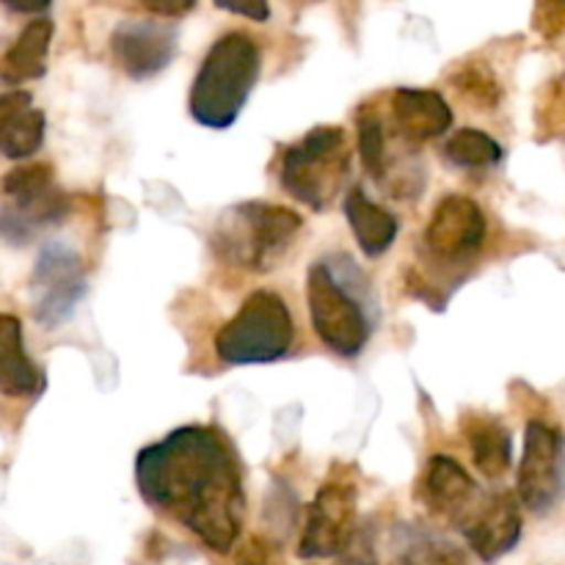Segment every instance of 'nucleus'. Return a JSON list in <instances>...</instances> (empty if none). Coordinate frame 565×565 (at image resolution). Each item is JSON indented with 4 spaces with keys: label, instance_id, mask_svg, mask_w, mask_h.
<instances>
[{
    "label": "nucleus",
    "instance_id": "nucleus-1",
    "mask_svg": "<svg viewBox=\"0 0 565 565\" xmlns=\"http://www.w3.org/2000/svg\"><path fill=\"white\" fill-rule=\"evenodd\" d=\"M143 502L191 530L213 552H230L243 530L246 494L235 447L210 425L171 430L136 458Z\"/></svg>",
    "mask_w": 565,
    "mask_h": 565
},
{
    "label": "nucleus",
    "instance_id": "nucleus-2",
    "mask_svg": "<svg viewBox=\"0 0 565 565\" xmlns=\"http://www.w3.org/2000/svg\"><path fill=\"white\" fill-rule=\"evenodd\" d=\"M309 318L318 340L342 359L362 356L375 331L370 281L351 257H320L307 274Z\"/></svg>",
    "mask_w": 565,
    "mask_h": 565
},
{
    "label": "nucleus",
    "instance_id": "nucleus-3",
    "mask_svg": "<svg viewBox=\"0 0 565 565\" xmlns=\"http://www.w3.org/2000/svg\"><path fill=\"white\" fill-rule=\"evenodd\" d=\"M263 72L252 33L230 31L210 44L188 94V114L207 130H230L241 119Z\"/></svg>",
    "mask_w": 565,
    "mask_h": 565
},
{
    "label": "nucleus",
    "instance_id": "nucleus-4",
    "mask_svg": "<svg viewBox=\"0 0 565 565\" xmlns=\"http://www.w3.org/2000/svg\"><path fill=\"white\" fill-rule=\"evenodd\" d=\"M303 218L290 207L268 202H243L221 215L213 246L221 259L246 270H268L290 248Z\"/></svg>",
    "mask_w": 565,
    "mask_h": 565
},
{
    "label": "nucleus",
    "instance_id": "nucleus-5",
    "mask_svg": "<svg viewBox=\"0 0 565 565\" xmlns=\"http://www.w3.org/2000/svg\"><path fill=\"white\" fill-rule=\"evenodd\" d=\"M351 174V147L340 125H318L281 154L279 182L292 199L312 210L334 202Z\"/></svg>",
    "mask_w": 565,
    "mask_h": 565
},
{
    "label": "nucleus",
    "instance_id": "nucleus-6",
    "mask_svg": "<svg viewBox=\"0 0 565 565\" xmlns=\"http://www.w3.org/2000/svg\"><path fill=\"white\" fill-rule=\"evenodd\" d=\"M292 342L296 323L285 298L274 290H257L215 334V353L230 367L270 364L285 359L292 351Z\"/></svg>",
    "mask_w": 565,
    "mask_h": 565
},
{
    "label": "nucleus",
    "instance_id": "nucleus-7",
    "mask_svg": "<svg viewBox=\"0 0 565 565\" xmlns=\"http://www.w3.org/2000/svg\"><path fill=\"white\" fill-rule=\"evenodd\" d=\"M86 290V268L81 254L58 241L42 246L31 270V301L36 323L44 329L64 326L75 315Z\"/></svg>",
    "mask_w": 565,
    "mask_h": 565
},
{
    "label": "nucleus",
    "instance_id": "nucleus-8",
    "mask_svg": "<svg viewBox=\"0 0 565 565\" xmlns=\"http://www.w3.org/2000/svg\"><path fill=\"white\" fill-rule=\"evenodd\" d=\"M516 497L535 516H546L565 500V436L541 419H530L524 430Z\"/></svg>",
    "mask_w": 565,
    "mask_h": 565
},
{
    "label": "nucleus",
    "instance_id": "nucleus-9",
    "mask_svg": "<svg viewBox=\"0 0 565 565\" xmlns=\"http://www.w3.org/2000/svg\"><path fill=\"white\" fill-rule=\"evenodd\" d=\"M356 533V486L348 478H334L315 494L307 508L298 555L303 561L337 557Z\"/></svg>",
    "mask_w": 565,
    "mask_h": 565
},
{
    "label": "nucleus",
    "instance_id": "nucleus-10",
    "mask_svg": "<svg viewBox=\"0 0 565 565\" xmlns=\"http://www.w3.org/2000/svg\"><path fill=\"white\" fill-rule=\"evenodd\" d=\"M489 224L478 202L461 193H447L425 226V246L441 263H467L483 248Z\"/></svg>",
    "mask_w": 565,
    "mask_h": 565
},
{
    "label": "nucleus",
    "instance_id": "nucleus-11",
    "mask_svg": "<svg viewBox=\"0 0 565 565\" xmlns=\"http://www.w3.org/2000/svg\"><path fill=\"white\" fill-rule=\"evenodd\" d=\"M180 33L171 22L125 20L110 33V53L116 66L130 81H149L174 64Z\"/></svg>",
    "mask_w": 565,
    "mask_h": 565
},
{
    "label": "nucleus",
    "instance_id": "nucleus-12",
    "mask_svg": "<svg viewBox=\"0 0 565 565\" xmlns=\"http://www.w3.org/2000/svg\"><path fill=\"white\" fill-rule=\"evenodd\" d=\"M419 494H423V502L430 508V513H436L441 519H450L461 530L475 516L480 502H483L472 475L456 458L441 456V452L439 456H430Z\"/></svg>",
    "mask_w": 565,
    "mask_h": 565
},
{
    "label": "nucleus",
    "instance_id": "nucleus-13",
    "mask_svg": "<svg viewBox=\"0 0 565 565\" xmlns=\"http://www.w3.org/2000/svg\"><path fill=\"white\" fill-rule=\"evenodd\" d=\"M469 546L483 563H497L522 541V511L513 494H494L480 502L475 516L463 524Z\"/></svg>",
    "mask_w": 565,
    "mask_h": 565
},
{
    "label": "nucleus",
    "instance_id": "nucleus-14",
    "mask_svg": "<svg viewBox=\"0 0 565 565\" xmlns=\"http://www.w3.org/2000/svg\"><path fill=\"white\" fill-rule=\"evenodd\" d=\"M392 125L408 143L436 141L452 127V110L439 92L397 88L392 94Z\"/></svg>",
    "mask_w": 565,
    "mask_h": 565
},
{
    "label": "nucleus",
    "instance_id": "nucleus-15",
    "mask_svg": "<svg viewBox=\"0 0 565 565\" xmlns=\"http://www.w3.org/2000/svg\"><path fill=\"white\" fill-rule=\"evenodd\" d=\"M47 119L39 108H33L31 92L0 94V154L9 160H25L36 154L44 143Z\"/></svg>",
    "mask_w": 565,
    "mask_h": 565
},
{
    "label": "nucleus",
    "instance_id": "nucleus-16",
    "mask_svg": "<svg viewBox=\"0 0 565 565\" xmlns=\"http://www.w3.org/2000/svg\"><path fill=\"white\" fill-rule=\"evenodd\" d=\"M70 213L72 199L58 185L47 188L28 202H6L0 207V237L11 246H28L39 230L61 224Z\"/></svg>",
    "mask_w": 565,
    "mask_h": 565
},
{
    "label": "nucleus",
    "instance_id": "nucleus-17",
    "mask_svg": "<svg viewBox=\"0 0 565 565\" xmlns=\"http://www.w3.org/2000/svg\"><path fill=\"white\" fill-rule=\"evenodd\" d=\"M44 390L39 364L28 356L22 323L14 315H0V395L36 397Z\"/></svg>",
    "mask_w": 565,
    "mask_h": 565
},
{
    "label": "nucleus",
    "instance_id": "nucleus-18",
    "mask_svg": "<svg viewBox=\"0 0 565 565\" xmlns=\"http://www.w3.org/2000/svg\"><path fill=\"white\" fill-rule=\"evenodd\" d=\"M342 210H345V221L348 226H351L353 237H356L364 257L379 259L395 246L401 224H397V218L390 210L375 204L362 188H351V191L345 193Z\"/></svg>",
    "mask_w": 565,
    "mask_h": 565
},
{
    "label": "nucleus",
    "instance_id": "nucleus-19",
    "mask_svg": "<svg viewBox=\"0 0 565 565\" xmlns=\"http://www.w3.org/2000/svg\"><path fill=\"white\" fill-rule=\"evenodd\" d=\"M50 42H53V22L47 17H36L33 22H28L17 42L0 58V77L14 86L42 77L47 70Z\"/></svg>",
    "mask_w": 565,
    "mask_h": 565
},
{
    "label": "nucleus",
    "instance_id": "nucleus-20",
    "mask_svg": "<svg viewBox=\"0 0 565 565\" xmlns=\"http://www.w3.org/2000/svg\"><path fill=\"white\" fill-rule=\"evenodd\" d=\"M467 441L472 450L475 467L489 480L502 478L513 461L511 430L489 417H475L467 423Z\"/></svg>",
    "mask_w": 565,
    "mask_h": 565
},
{
    "label": "nucleus",
    "instance_id": "nucleus-21",
    "mask_svg": "<svg viewBox=\"0 0 565 565\" xmlns=\"http://www.w3.org/2000/svg\"><path fill=\"white\" fill-rule=\"evenodd\" d=\"M397 565H469L467 552L447 535L428 527H403L397 544Z\"/></svg>",
    "mask_w": 565,
    "mask_h": 565
},
{
    "label": "nucleus",
    "instance_id": "nucleus-22",
    "mask_svg": "<svg viewBox=\"0 0 565 565\" xmlns=\"http://www.w3.org/2000/svg\"><path fill=\"white\" fill-rule=\"evenodd\" d=\"M445 160L456 169L467 171H483L494 169L502 163L505 152H502V143L497 138H491L489 132L478 130V127H461V130L452 132L447 138L445 149H441Z\"/></svg>",
    "mask_w": 565,
    "mask_h": 565
},
{
    "label": "nucleus",
    "instance_id": "nucleus-23",
    "mask_svg": "<svg viewBox=\"0 0 565 565\" xmlns=\"http://www.w3.org/2000/svg\"><path fill=\"white\" fill-rule=\"evenodd\" d=\"M359 127V154L373 180H384L390 169V138H386L384 121L375 114V108L364 105L356 116Z\"/></svg>",
    "mask_w": 565,
    "mask_h": 565
},
{
    "label": "nucleus",
    "instance_id": "nucleus-24",
    "mask_svg": "<svg viewBox=\"0 0 565 565\" xmlns=\"http://www.w3.org/2000/svg\"><path fill=\"white\" fill-rule=\"evenodd\" d=\"M53 169L47 163H33V166H20V169L9 171V174L0 180V196L6 202H28V199L39 196L47 188H53Z\"/></svg>",
    "mask_w": 565,
    "mask_h": 565
},
{
    "label": "nucleus",
    "instance_id": "nucleus-25",
    "mask_svg": "<svg viewBox=\"0 0 565 565\" xmlns=\"http://www.w3.org/2000/svg\"><path fill=\"white\" fill-rule=\"evenodd\" d=\"M235 565H281L279 546L268 539H252L241 546Z\"/></svg>",
    "mask_w": 565,
    "mask_h": 565
},
{
    "label": "nucleus",
    "instance_id": "nucleus-26",
    "mask_svg": "<svg viewBox=\"0 0 565 565\" xmlns=\"http://www.w3.org/2000/svg\"><path fill=\"white\" fill-rule=\"evenodd\" d=\"M334 565H379L373 544H370L367 535L362 533H353V539L348 541V546L334 557Z\"/></svg>",
    "mask_w": 565,
    "mask_h": 565
},
{
    "label": "nucleus",
    "instance_id": "nucleus-27",
    "mask_svg": "<svg viewBox=\"0 0 565 565\" xmlns=\"http://www.w3.org/2000/svg\"><path fill=\"white\" fill-rule=\"evenodd\" d=\"M218 9L230 11V14L246 17L252 22H265L270 17L268 0H213Z\"/></svg>",
    "mask_w": 565,
    "mask_h": 565
},
{
    "label": "nucleus",
    "instance_id": "nucleus-28",
    "mask_svg": "<svg viewBox=\"0 0 565 565\" xmlns=\"http://www.w3.org/2000/svg\"><path fill=\"white\" fill-rule=\"evenodd\" d=\"M136 3L147 6L149 11L160 17H182L199 3V0H136Z\"/></svg>",
    "mask_w": 565,
    "mask_h": 565
},
{
    "label": "nucleus",
    "instance_id": "nucleus-29",
    "mask_svg": "<svg viewBox=\"0 0 565 565\" xmlns=\"http://www.w3.org/2000/svg\"><path fill=\"white\" fill-rule=\"evenodd\" d=\"M9 11L14 14H42V11L50 9L53 0H0Z\"/></svg>",
    "mask_w": 565,
    "mask_h": 565
}]
</instances>
